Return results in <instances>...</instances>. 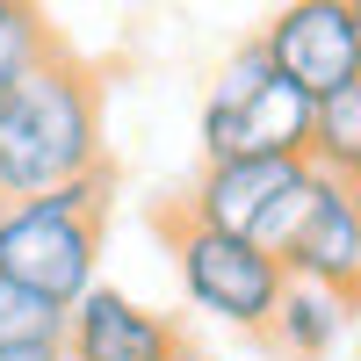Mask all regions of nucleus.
<instances>
[{
  "instance_id": "nucleus-1",
  "label": "nucleus",
  "mask_w": 361,
  "mask_h": 361,
  "mask_svg": "<svg viewBox=\"0 0 361 361\" xmlns=\"http://www.w3.org/2000/svg\"><path fill=\"white\" fill-rule=\"evenodd\" d=\"M102 166V87L58 44L0 87V202H37Z\"/></svg>"
},
{
  "instance_id": "nucleus-2",
  "label": "nucleus",
  "mask_w": 361,
  "mask_h": 361,
  "mask_svg": "<svg viewBox=\"0 0 361 361\" xmlns=\"http://www.w3.org/2000/svg\"><path fill=\"white\" fill-rule=\"evenodd\" d=\"M311 137V94L267 66L260 44H238L217 80H209V102H202V159H282V152H304Z\"/></svg>"
},
{
  "instance_id": "nucleus-3",
  "label": "nucleus",
  "mask_w": 361,
  "mask_h": 361,
  "mask_svg": "<svg viewBox=\"0 0 361 361\" xmlns=\"http://www.w3.org/2000/svg\"><path fill=\"white\" fill-rule=\"evenodd\" d=\"M159 231L173 246L180 296H188L202 318L231 325V333H267V318H275V304H282V282H289L275 253H260V246H246V238H231V231L195 224L180 202L159 209Z\"/></svg>"
},
{
  "instance_id": "nucleus-4",
  "label": "nucleus",
  "mask_w": 361,
  "mask_h": 361,
  "mask_svg": "<svg viewBox=\"0 0 361 361\" xmlns=\"http://www.w3.org/2000/svg\"><path fill=\"white\" fill-rule=\"evenodd\" d=\"M311 173L318 166L304 152L217 159V166H202V180L188 195H180V209H188L195 224H209V231H231V238H246V246H260V253H282L296 209H304V195H311Z\"/></svg>"
},
{
  "instance_id": "nucleus-5",
  "label": "nucleus",
  "mask_w": 361,
  "mask_h": 361,
  "mask_svg": "<svg viewBox=\"0 0 361 361\" xmlns=\"http://www.w3.org/2000/svg\"><path fill=\"white\" fill-rule=\"evenodd\" d=\"M102 217H73L51 195L37 202H0V275L51 296V304H73L87 296L102 275Z\"/></svg>"
},
{
  "instance_id": "nucleus-6",
  "label": "nucleus",
  "mask_w": 361,
  "mask_h": 361,
  "mask_svg": "<svg viewBox=\"0 0 361 361\" xmlns=\"http://www.w3.org/2000/svg\"><path fill=\"white\" fill-rule=\"evenodd\" d=\"M267 51V66H275L296 94H340L347 80H361V22L347 0H282L275 22L253 37Z\"/></svg>"
},
{
  "instance_id": "nucleus-7",
  "label": "nucleus",
  "mask_w": 361,
  "mask_h": 361,
  "mask_svg": "<svg viewBox=\"0 0 361 361\" xmlns=\"http://www.w3.org/2000/svg\"><path fill=\"white\" fill-rule=\"evenodd\" d=\"M275 260L289 282H311V289H333L347 304H361V195H354V180L311 173V195Z\"/></svg>"
},
{
  "instance_id": "nucleus-8",
  "label": "nucleus",
  "mask_w": 361,
  "mask_h": 361,
  "mask_svg": "<svg viewBox=\"0 0 361 361\" xmlns=\"http://www.w3.org/2000/svg\"><path fill=\"white\" fill-rule=\"evenodd\" d=\"M66 361H195L180 318L166 311H145L137 296L94 282L87 296L66 304V333H58Z\"/></svg>"
},
{
  "instance_id": "nucleus-9",
  "label": "nucleus",
  "mask_w": 361,
  "mask_h": 361,
  "mask_svg": "<svg viewBox=\"0 0 361 361\" xmlns=\"http://www.w3.org/2000/svg\"><path fill=\"white\" fill-rule=\"evenodd\" d=\"M354 318H361V304H347V296L311 289V282H282V304H275V318H267V340H275L289 361H325L347 340Z\"/></svg>"
},
{
  "instance_id": "nucleus-10",
  "label": "nucleus",
  "mask_w": 361,
  "mask_h": 361,
  "mask_svg": "<svg viewBox=\"0 0 361 361\" xmlns=\"http://www.w3.org/2000/svg\"><path fill=\"white\" fill-rule=\"evenodd\" d=\"M304 159H311L318 173H340V180L361 173V80H347L340 94H325V102H311Z\"/></svg>"
},
{
  "instance_id": "nucleus-11",
  "label": "nucleus",
  "mask_w": 361,
  "mask_h": 361,
  "mask_svg": "<svg viewBox=\"0 0 361 361\" xmlns=\"http://www.w3.org/2000/svg\"><path fill=\"white\" fill-rule=\"evenodd\" d=\"M44 51H58V37H51L44 8H37V0H0V87H8V80H22Z\"/></svg>"
},
{
  "instance_id": "nucleus-12",
  "label": "nucleus",
  "mask_w": 361,
  "mask_h": 361,
  "mask_svg": "<svg viewBox=\"0 0 361 361\" xmlns=\"http://www.w3.org/2000/svg\"><path fill=\"white\" fill-rule=\"evenodd\" d=\"M66 333V304H51V296L37 289H22L0 275V347H15V340H58Z\"/></svg>"
},
{
  "instance_id": "nucleus-13",
  "label": "nucleus",
  "mask_w": 361,
  "mask_h": 361,
  "mask_svg": "<svg viewBox=\"0 0 361 361\" xmlns=\"http://www.w3.org/2000/svg\"><path fill=\"white\" fill-rule=\"evenodd\" d=\"M0 361H66V347L58 340H15V347H0Z\"/></svg>"
},
{
  "instance_id": "nucleus-14",
  "label": "nucleus",
  "mask_w": 361,
  "mask_h": 361,
  "mask_svg": "<svg viewBox=\"0 0 361 361\" xmlns=\"http://www.w3.org/2000/svg\"><path fill=\"white\" fill-rule=\"evenodd\" d=\"M347 8H354V22H361V0H347Z\"/></svg>"
},
{
  "instance_id": "nucleus-15",
  "label": "nucleus",
  "mask_w": 361,
  "mask_h": 361,
  "mask_svg": "<svg viewBox=\"0 0 361 361\" xmlns=\"http://www.w3.org/2000/svg\"><path fill=\"white\" fill-rule=\"evenodd\" d=\"M354 195H361V173H354Z\"/></svg>"
}]
</instances>
